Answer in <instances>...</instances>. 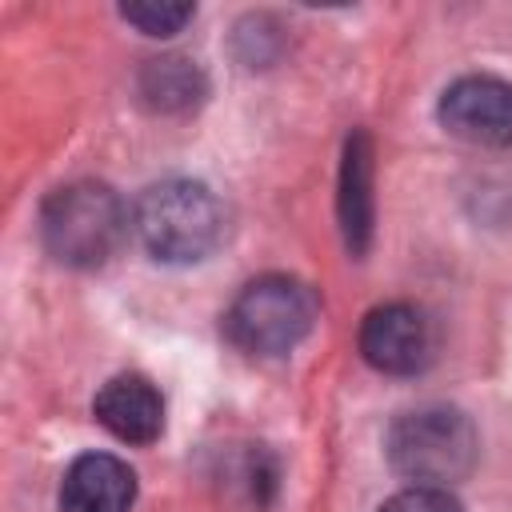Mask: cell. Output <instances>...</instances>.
Returning <instances> with one entry per match:
<instances>
[{
	"label": "cell",
	"instance_id": "6da1fadb",
	"mask_svg": "<svg viewBox=\"0 0 512 512\" xmlns=\"http://www.w3.org/2000/svg\"><path fill=\"white\" fill-rule=\"evenodd\" d=\"M392 468L412 480V488H444L464 480L480 456V436L460 408L424 404L392 420L384 436Z\"/></svg>",
	"mask_w": 512,
	"mask_h": 512
},
{
	"label": "cell",
	"instance_id": "7a4b0ae2",
	"mask_svg": "<svg viewBox=\"0 0 512 512\" xmlns=\"http://www.w3.org/2000/svg\"><path fill=\"white\" fill-rule=\"evenodd\" d=\"M132 228L140 244L164 264L204 260L224 236V208L200 180H160L140 192L132 208Z\"/></svg>",
	"mask_w": 512,
	"mask_h": 512
},
{
	"label": "cell",
	"instance_id": "3957f363",
	"mask_svg": "<svg viewBox=\"0 0 512 512\" xmlns=\"http://www.w3.org/2000/svg\"><path fill=\"white\" fill-rule=\"evenodd\" d=\"M128 236L124 200L100 180H76L56 188L40 204V240L52 260L68 268L104 264Z\"/></svg>",
	"mask_w": 512,
	"mask_h": 512
},
{
	"label": "cell",
	"instance_id": "277c9868",
	"mask_svg": "<svg viewBox=\"0 0 512 512\" xmlns=\"http://www.w3.org/2000/svg\"><path fill=\"white\" fill-rule=\"evenodd\" d=\"M316 312L320 300L304 280L268 272L236 292L224 312V332L248 356H284L312 332Z\"/></svg>",
	"mask_w": 512,
	"mask_h": 512
},
{
	"label": "cell",
	"instance_id": "5b68a950",
	"mask_svg": "<svg viewBox=\"0 0 512 512\" xmlns=\"http://www.w3.org/2000/svg\"><path fill=\"white\" fill-rule=\"evenodd\" d=\"M436 324L408 300L376 304L360 324V356L384 376H416L436 360Z\"/></svg>",
	"mask_w": 512,
	"mask_h": 512
},
{
	"label": "cell",
	"instance_id": "8992f818",
	"mask_svg": "<svg viewBox=\"0 0 512 512\" xmlns=\"http://www.w3.org/2000/svg\"><path fill=\"white\" fill-rule=\"evenodd\" d=\"M440 124L476 148H512V84L496 76H460L440 96Z\"/></svg>",
	"mask_w": 512,
	"mask_h": 512
},
{
	"label": "cell",
	"instance_id": "52a82bcc",
	"mask_svg": "<svg viewBox=\"0 0 512 512\" xmlns=\"http://www.w3.org/2000/svg\"><path fill=\"white\" fill-rule=\"evenodd\" d=\"M136 472L112 452H84L60 480V512H132Z\"/></svg>",
	"mask_w": 512,
	"mask_h": 512
},
{
	"label": "cell",
	"instance_id": "ba28073f",
	"mask_svg": "<svg viewBox=\"0 0 512 512\" xmlns=\"http://www.w3.org/2000/svg\"><path fill=\"white\" fill-rule=\"evenodd\" d=\"M92 412L124 444H152L164 432V396L148 376H136V372L112 376L96 392Z\"/></svg>",
	"mask_w": 512,
	"mask_h": 512
},
{
	"label": "cell",
	"instance_id": "9c48e42d",
	"mask_svg": "<svg viewBox=\"0 0 512 512\" xmlns=\"http://www.w3.org/2000/svg\"><path fill=\"white\" fill-rule=\"evenodd\" d=\"M340 228L344 244L352 256H360L372 240V140L368 132H352L344 144V164H340Z\"/></svg>",
	"mask_w": 512,
	"mask_h": 512
},
{
	"label": "cell",
	"instance_id": "30bf717a",
	"mask_svg": "<svg viewBox=\"0 0 512 512\" xmlns=\"http://www.w3.org/2000/svg\"><path fill=\"white\" fill-rule=\"evenodd\" d=\"M140 96L156 112H184L204 96V72L184 56H156L140 72Z\"/></svg>",
	"mask_w": 512,
	"mask_h": 512
},
{
	"label": "cell",
	"instance_id": "8fae6325",
	"mask_svg": "<svg viewBox=\"0 0 512 512\" xmlns=\"http://www.w3.org/2000/svg\"><path fill=\"white\" fill-rule=\"evenodd\" d=\"M120 16L136 24L144 36H172L196 16V8L192 4H124Z\"/></svg>",
	"mask_w": 512,
	"mask_h": 512
},
{
	"label": "cell",
	"instance_id": "7c38bea8",
	"mask_svg": "<svg viewBox=\"0 0 512 512\" xmlns=\"http://www.w3.org/2000/svg\"><path fill=\"white\" fill-rule=\"evenodd\" d=\"M380 512H464L444 488H404L392 500H384Z\"/></svg>",
	"mask_w": 512,
	"mask_h": 512
}]
</instances>
